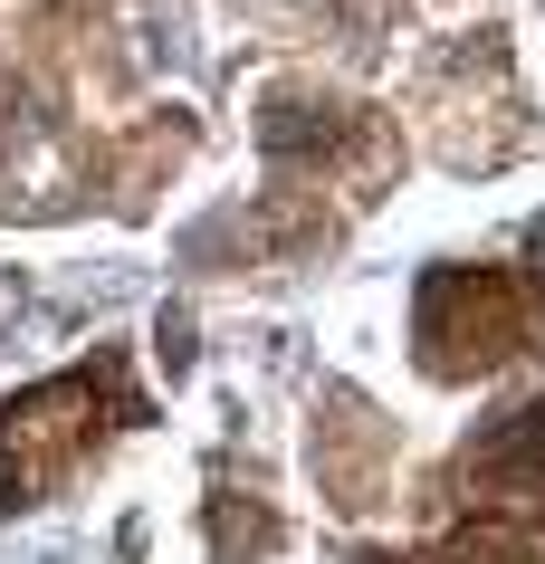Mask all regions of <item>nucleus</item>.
Listing matches in <instances>:
<instances>
[{
  "label": "nucleus",
  "mask_w": 545,
  "mask_h": 564,
  "mask_svg": "<svg viewBox=\"0 0 545 564\" xmlns=\"http://www.w3.org/2000/svg\"><path fill=\"white\" fill-rule=\"evenodd\" d=\"M508 345H526V297H516V278H498V268H440L422 288V355L430 373H479V364H498Z\"/></svg>",
  "instance_id": "nucleus-1"
}]
</instances>
